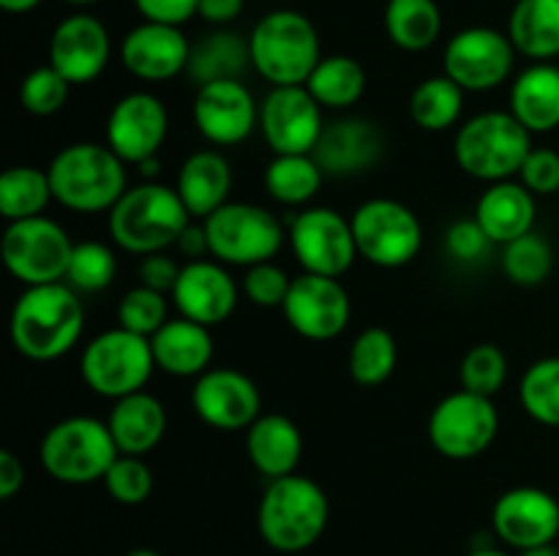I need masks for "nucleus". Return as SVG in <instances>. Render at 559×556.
Here are the masks:
<instances>
[{
    "label": "nucleus",
    "instance_id": "1",
    "mask_svg": "<svg viewBox=\"0 0 559 556\" xmlns=\"http://www.w3.org/2000/svg\"><path fill=\"white\" fill-rule=\"evenodd\" d=\"M11 343L36 363H52L80 343L85 333V305L66 281L25 287L11 309Z\"/></svg>",
    "mask_w": 559,
    "mask_h": 556
},
{
    "label": "nucleus",
    "instance_id": "2",
    "mask_svg": "<svg viewBox=\"0 0 559 556\" xmlns=\"http://www.w3.org/2000/svg\"><path fill=\"white\" fill-rule=\"evenodd\" d=\"M58 205L74 213H109L129 191L126 161L104 142H74L47 167Z\"/></svg>",
    "mask_w": 559,
    "mask_h": 556
},
{
    "label": "nucleus",
    "instance_id": "3",
    "mask_svg": "<svg viewBox=\"0 0 559 556\" xmlns=\"http://www.w3.org/2000/svg\"><path fill=\"white\" fill-rule=\"evenodd\" d=\"M331 521L328 494L306 474L267 480L262 491L257 527L262 540L282 554H300L311 548Z\"/></svg>",
    "mask_w": 559,
    "mask_h": 556
},
{
    "label": "nucleus",
    "instance_id": "4",
    "mask_svg": "<svg viewBox=\"0 0 559 556\" xmlns=\"http://www.w3.org/2000/svg\"><path fill=\"white\" fill-rule=\"evenodd\" d=\"M189 207L180 194L164 183L145 180L131 185L109 210V234L115 245L129 254L147 256L175 249L183 229L191 223Z\"/></svg>",
    "mask_w": 559,
    "mask_h": 556
},
{
    "label": "nucleus",
    "instance_id": "5",
    "mask_svg": "<svg viewBox=\"0 0 559 556\" xmlns=\"http://www.w3.org/2000/svg\"><path fill=\"white\" fill-rule=\"evenodd\" d=\"M249 47L251 65L271 87L306 85L322 60L314 22L293 9H276L262 16L249 33Z\"/></svg>",
    "mask_w": 559,
    "mask_h": 556
},
{
    "label": "nucleus",
    "instance_id": "6",
    "mask_svg": "<svg viewBox=\"0 0 559 556\" xmlns=\"http://www.w3.org/2000/svg\"><path fill=\"white\" fill-rule=\"evenodd\" d=\"M533 150V134L511 112L489 109L459 125L453 156L464 174L484 183L513 180Z\"/></svg>",
    "mask_w": 559,
    "mask_h": 556
},
{
    "label": "nucleus",
    "instance_id": "7",
    "mask_svg": "<svg viewBox=\"0 0 559 556\" xmlns=\"http://www.w3.org/2000/svg\"><path fill=\"white\" fill-rule=\"evenodd\" d=\"M120 456L109 425L98 418L74 414L44 434L38 458L47 474L66 485H87L104 480Z\"/></svg>",
    "mask_w": 559,
    "mask_h": 556
},
{
    "label": "nucleus",
    "instance_id": "8",
    "mask_svg": "<svg viewBox=\"0 0 559 556\" xmlns=\"http://www.w3.org/2000/svg\"><path fill=\"white\" fill-rule=\"evenodd\" d=\"M153 371H156V358H153L151 338L136 336L120 325L93 336L82 349V382L96 396L109 401L145 390Z\"/></svg>",
    "mask_w": 559,
    "mask_h": 556
},
{
    "label": "nucleus",
    "instance_id": "9",
    "mask_svg": "<svg viewBox=\"0 0 559 556\" xmlns=\"http://www.w3.org/2000/svg\"><path fill=\"white\" fill-rule=\"evenodd\" d=\"M211 259L222 265L254 267L273 262L287 240L284 221L254 202H227L205 218Z\"/></svg>",
    "mask_w": 559,
    "mask_h": 556
},
{
    "label": "nucleus",
    "instance_id": "10",
    "mask_svg": "<svg viewBox=\"0 0 559 556\" xmlns=\"http://www.w3.org/2000/svg\"><path fill=\"white\" fill-rule=\"evenodd\" d=\"M74 240L69 229L47 216L9 221L0 240L3 265L25 287L66 281Z\"/></svg>",
    "mask_w": 559,
    "mask_h": 556
},
{
    "label": "nucleus",
    "instance_id": "11",
    "mask_svg": "<svg viewBox=\"0 0 559 556\" xmlns=\"http://www.w3.org/2000/svg\"><path fill=\"white\" fill-rule=\"evenodd\" d=\"M353 234L358 256L382 270L409 265L424 249V223L413 207L391 196H374L353 213Z\"/></svg>",
    "mask_w": 559,
    "mask_h": 556
},
{
    "label": "nucleus",
    "instance_id": "12",
    "mask_svg": "<svg viewBox=\"0 0 559 556\" xmlns=\"http://www.w3.org/2000/svg\"><path fill=\"white\" fill-rule=\"evenodd\" d=\"M429 442L451 461H473L484 456L500 431V412L495 398L469 390H456L442 398L429 414Z\"/></svg>",
    "mask_w": 559,
    "mask_h": 556
},
{
    "label": "nucleus",
    "instance_id": "13",
    "mask_svg": "<svg viewBox=\"0 0 559 556\" xmlns=\"http://www.w3.org/2000/svg\"><path fill=\"white\" fill-rule=\"evenodd\" d=\"M516 47L508 33L489 25H473L459 31L442 52V69L467 93L497 90L516 63Z\"/></svg>",
    "mask_w": 559,
    "mask_h": 556
},
{
    "label": "nucleus",
    "instance_id": "14",
    "mask_svg": "<svg viewBox=\"0 0 559 556\" xmlns=\"http://www.w3.org/2000/svg\"><path fill=\"white\" fill-rule=\"evenodd\" d=\"M289 249L304 273L342 278L358 259L353 221L333 207H306L289 221Z\"/></svg>",
    "mask_w": 559,
    "mask_h": 556
},
{
    "label": "nucleus",
    "instance_id": "15",
    "mask_svg": "<svg viewBox=\"0 0 559 556\" xmlns=\"http://www.w3.org/2000/svg\"><path fill=\"white\" fill-rule=\"evenodd\" d=\"M282 311L284 319L298 336L309 338V341H331L347 330L349 316H353V300H349L342 278L300 273L298 278H293Z\"/></svg>",
    "mask_w": 559,
    "mask_h": 556
},
{
    "label": "nucleus",
    "instance_id": "16",
    "mask_svg": "<svg viewBox=\"0 0 559 556\" xmlns=\"http://www.w3.org/2000/svg\"><path fill=\"white\" fill-rule=\"evenodd\" d=\"M325 109L317 104L306 85L271 87L260 104V129L273 156L287 153H314L325 131Z\"/></svg>",
    "mask_w": 559,
    "mask_h": 556
},
{
    "label": "nucleus",
    "instance_id": "17",
    "mask_svg": "<svg viewBox=\"0 0 559 556\" xmlns=\"http://www.w3.org/2000/svg\"><path fill=\"white\" fill-rule=\"evenodd\" d=\"M107 145L126 164H145L158 156L169 134V112L158 96L147 90L126 93L107 114Z\"/></svg>",
    "mask_w": 559,
    "mask_h": 556
},
{
    "label": "nucleus",
    "instance_id": "18",
    "mask_svg": "<svg viewBox=\"0 0 559 556\" xmlns=\"http://www.w3.org/2000/svg\"><path fill=\"white\" fill-rule=\"evenodd\" d=\"M191 118L211 145L233 147L254 134L260 125V104L243 80L211 82L197 87Z\"/></svg>",
    "mask_w": 559,
    "mask_h": 556
},
{
    "label": "nucleus",
    "instance_id": "19",
    "mask_svg": "<svg viewBox=\"0 0 559 556\" xmlns=\"http://www.w3.org/2000/svg\"><path fill=\"white\" fill-rule=\"evenodd\" d=\"M197 418L216 431H243L262 414L260 387L238 368H207L191 387Z\"/></svg>",
    "mask_w": 559,
    "mask_h": 556
},
{
    "label": "nucleus",
    "instance_id": "20",
    "mask_svg": "<svg viewBox=\"0 0 559 556\" xmlns=\"http://www.w3.org/2000/svg\"><path fill=\"white\" fill-rule=\"evenodd\" d=\"M491 527L506 545L516 551L555 545L559 534V501L538 485L506 491L491 507Z\"/></svg>",
    "mask_w": 559,
    "mask_h": 556
},
{
    "label": "nucleus",
    "instance_id": "21",
    "mask_svg": "<svg viewBox=\"0 0 559 556\" xmlns=\"http://www.w3.org/2000/svg\"><path fill=\"white\" fill-rule=\"evenodd\" d=\"M112 55V38L98 16L76 11L58 22L49 38V65L71 85H91L104 74Z\"/></svg>",
    "mask_w": 559,
    "mask_h": 556
},
{
    "label": "nucleus",
    "instance_id": "22",
    "mask_svg": "<svg viewBox=\"0 0 559 556\" xmlns=\"http://www.w3.org/2000/svg\"><path fill=\"white\" fill-rule=\"evenodd\" d=\"M189 58V38L175 25L142 20L120 41V63L142 82H169L186 74Z\"/></svg>",
    "mask_w": 559,
    "mask_h": 556
},
{
    "label": "nucleus",
    "instance_id": "23",
    "mask_svg": "<svg viewBox=\"0 0 559 556\" xmlns=\"http://www.w3.org/2000/svg\"><path fill=\"white\" fill-rule=\"evenodd\" d=\"M238 281L229 276L227 267L218 259L186 262L178 283L173 289V303L178 316L200 322L205 327H216L235 314L238 305Z\"/></svg>",
    "mask_w": 559,
    "mask_h": 556
},
{
    "label": "nucleus",
    "instance_id": "24",
    "mask_svg": "<svg viewBox=\"0 0 559 556\" xmlns=\"http://www.w3.org/2000/svg\"><path fill=\"white\" fill-rule=\"evenodd\" d=\"M385 153V136L366 118H338L325 125L314 153L328 178H353L374 167Z\"/></svg>",
    "mask_w": 559,
    "mask_h": 556
},
{
    "label": "nucleus",
    "instance_id": "25",
    "mask_svg": "<svg viewBox=\"0 0 559 556\" xmlns=\"http://www.w3.org/2000/svg\"><path fill=\"white\" fill-rule=\"evenodd\" d=\"M246 452L262 478H287L304 458V434L287 414L262 412L246 428Z\"/></svg>",
    "mask_w": 559,
    "mask_h": 556
},
{
    "label": "nucleus",
    "instance_id": "26",
    "mask_svg": "<svg viewBox=\"0 0 559 556\" xmlns=\"http://www.w3.org/2000/svg\"><path fill=\"white\" fill-rule=\"evenodd\" d=\"M535 216H538L535 194L522 180L491 183L475 205V221L484 227V232L489 234L495 245H506L522 234L533 232Z\"/></svg>",
    "mask_w": 559,
    "mask_h": 556
},
{
    "label": "nucleus",
    "instance_id": "27",
    "mask_svg": "<svg viewBox=\"0 0 559 556\" xmlns=\"http://www.w3.org/2000/svg\"><path fill=\"white\" fill-rule=\"evenodd\" d=\"M156 368L180 379H197L213 363V336L211 327L191 322L186 316L169 319L156 336L151 338Z\"/></svg>",
    "mask_w": 559,
    "mask_h": 556
},
{
    "label": "nucleus",
    "instance_id": "28",
    "mask_svg": "<svg viewBox=\"0 0 559 556\" xmlns=\"http://www.w3.org/2000/svg\"><path fill=\"white\" fill-rule=\"evenodd\" d=\"M107 425L120 456L145 458L167 434V409L153 392H131L112 403Z\"/></svg>",
    "mask_w": 559,
    "mask_h": 556
},
{
    "label": "nucleus",
    "instance_id": "29",
    "mask_svg": "<svg viewBox=\"0 0 559 556\" xmlns=\"http://www.w3.org/2000/svg\"><path fill=\"white\" fill-rule=\"evenodd\" d=\"M508 112L530 134H551L559 129V65L530 63L511 85Z\"/></svg>",
    "mask_w": 559,
    "mask_h": 556
},
{
    "label": "nucleus",
    "instance_id": "30",
    "mask_svg": "<svg viewBox=\"0 0 559 556\" xmlns=\"http://www.w3.org/2000/svg\"><path fill=\"white\" fill-rule=\"evenodd\" d=\"M175 191L180 194L183 205L189 213L200 221H205L211 213L224 207L229 202V191H233V167H229L227 156L218 150H197L180 164L178 183Z\"/></svg>",
    "mask_w": 559,
    "mask_h": 556
},
{
    "label": "nucleus",
    "instance_id": "31",
    "mask_svg": "<svg viewBox=\"0 0 559 556\" xmlns=\"http://www.w3.org/2000/svg\"><path fill=\"white\" fill-rule=\"evenodd\" d=\"M251 65L249 36L229 31V27H216L213 33L202 36L200 41L191 44V58L186 76L197 87L211 85V82L224 80H243Z\"/></svg>",
    "mask_w": 559,
    "mask_h": 556
},
{
    "label": "nucleus",
    "instance_id": "32",
    "mask_svg": "<svg viewBox=\"0 0 559 556\" xmlns=\"http://www.w3.org/2000/svg\"><path fill=\"white\" fill-rule=\"evenodd\" d=\"M508 38L533 63L559 58V0H516L508 16Z\"/></svg>",
    "mask_w": 559,
    "mask_h": 556
},
{
    "label": "nucleus",
    "instance_id": "33",
    "mask_svg": "<svg viewBox=\"0 0 559 556\" xmlns=\"http://www.w3.org/2000/svg\"><path fill=\"white\" fill-rule=\"evenodd\" d=\"M385 33L404 52H426L442 33V11L437 0H388Z\"/></svg>",
    "mask_w": 559,
    "mask_h": 556
},
{
    "label": "nucleus",
    "instance_id": "34",
    "mask_svg": "<svg viewBox=\"0 0 559 556\" xmlns=\"http://www.w3.org/2000/svg\"><path fill=\"white\" fill-rule=\"evenodd\" d=\"M328 174L317 164L311 153H287V156H273L265 167V189L278 205L304 207L320 194Z\"/></svg>",
    "mask_w": 559,
    "mask_h": 556
},
{
    "label": "nucleus",
    "instance_id": "35",
    "mask_svg": "<svg viewBox=\"0 0 559 556\" xmlns=\"http://www.w3.org/2000/svg\"><path fill=\"white\" fill-rule=\"evenodd\" d=\"M306 87L322 109H349L364 98L366 69L349 55H322Z\"/></svg>",
    "mask_w": 559,
    "mask_h": 556
},
{
    "label": "nucleus",
    "instance_id": "36",
    "mask_svg": "<svg viewBox=\"0 0 559 556\" xmlns=\"http://www.w3.org/2000/svg\"><path fill=\"white\" fill-rule=\"evenodd\" d=\"M464 93L448 74L429 76L409 96V118L424 131H448L464 114Z\"/></svg>",
    "mask_w": 559,
    "mask_h": 556
},
{
    "label": "nucleus",
    "instance_id": "37",
    "mask_svg": "<svg viewBox=\"0 0 559 556\" xmlns=\"http://www.w3.org/2000/svg\"><path fill=\"white\" fill-rule=\"evenodd\" d=\"M55 194L47 169L11 167L0 178V216L5 221L44 216Z\"/></svg>",
    "mask_w": 559,
    "mask_h": 556
},
{
    "label": "nucleus",
    "instance_id": "38",
    "mask_svg": "<svg viewBox=\"0 0 559 556\" xmlns=\"http://www.w3.org/2000/svg\"><path fill=\"white\" fill-rule=\"evenodd\" d=\"M399 365V343L388 327H366L349 347L347 368L360 387H377L393 376Z\"/></svg>",
    "mask_w": 559,
    "mask_h": 556
},
{
    "label": "nucleus",
    "instance_id": "39",
    "mask_svg": "<svg viewBox=\"0 0 559 556\" xmlns=\"http://www.w3.org/2000/svg\"><path fill=\"white\" fill-rule=\"evenodd\" d=\"M551 270H555V249L535 229L502 245V273L516 287H540Z\"/></svg>",
    "mask_w": 559,
    "mask_h": 556
},
{
    "label": "nucleus",
    "instance_id": "40",
    "mask_svg": "<svg viewBox=\"0 0 559 556\" xmlns=\"http://www.w3.org/2000/svg\"><path fill=\"white\" fill-rule=\"evenodd\" d=\"M519 401L535 423L559 428V358H540L524 371Z\"/></svg>",
    "mask_w": 559,
    "mask_h": 556
},
{
    "label": "nucleus",
    "instance_id": "41",
    "mask_svg": "<svg viewBox=\"0 0 559 556\" xmlns=\"http://www.w3.org/2000/svg\"><path fill=\"white\" fill-rule=\"evenodd\" d=\"M118 276V256L102 240H82L74 245L71 254L69 273H66V283L74 287L76 292H104L109 283Z\"/></svg>",
    "mask_w": 559,
    "mask_h": 556
},
{
    "label": "nucleus",
    "instance_id": "42",
    "mask_svg": "<svg viewBox=\"0 0 559 556\" xmlns=\"http://www.w3.org/2000/svg\"><path fill=\"white\" fill-rule=\"evenodd\" d=\"M462 387L478 396L495 398L508 379V358L497 343H475L459 365Z\"/></svg>",
    "mask_w": 559,
    "mask_h": 556
},
{
    "label": "nucleus",
    "instance_id": "43",
    "mask_svg": "<svg viewBox=\"0 0 559 556\" xmlns=\"http://www.w3.org/2000/svg\"><path fill=\"white\" fill-rule=\"evenodd\" d=\"M169 322V303L167 294L156 292V289L140 287L129 289L118 303V325L126 330L136 333V336L153 338L164 325Z\"/></svg>",
    "mask_w": 559,
    "mask_h": 556
},
{
    "label": "nucleus",
    "instance_id": "44",
    "mask_svg": "<svg viewBox=\"0 0 559 556\" xmlns=\"http://www.w3.org/2000/svg\"><path fill=\"white\" fill-rule=\"evenodd\" d=\"M69 93L71 82L55 65H38L22 80L20 104L25 112L36 114V118H49L66 107Z\"/></svg>",
    "mask_w": 559,
    "mask_h": 556
},
{
    "label": "nucleus",
    "instance_id": "45",
    "mask_svg": "<svg viewBox=\"0 0 559 556\" xmlns=\"http://www.w3.org/2000/svg\"><path fill=\"white\" fill-rule=\"evenodd\" d=\"M102 483L115 501L134 507L153 494V469L142 456H118Z\"/></svg>",
    "mask_w": 559,
    "mask_h": 556
},
{
    "label": "nucleus",
    "instance_id": "46",
    "mask_svg": "<svg viewBox=\"0 0 559 556\" xmlns=\"http://www.w3.org/2000/svg\"><path fill=\"white\" fill-rule=\"evenodd\" d=\"M289 287H293V278L276 262H262V265L246 267L243 283H240L246 300L257 305V309H282L289 294Z\"/></svg>",
    "mask_w": 559,
    "mask_h": 556
},
{
    "label": "nucleus",
    "instance_id": "47",
    "mask_svg": "<svg viewBox=\"0 0 559 556\" xmlns=\"http://www.w3.org/2000/svg\"><path fill=\"white\" fill-rule=\"evenodd\" d=\"M489 234L484 232L478 221L473 218H462V221H453L445 232V251L453 262L459 265H478L480 259H486V254L491 251Z\"/></svg>",
    "mask_w": 559,
    "mask_h": 556
},
{
    "label": "nucleus",
    "instance_id": "48",
    "mask_svg": "<svg viewBox=\"0 0 559 556\" xmlns=\"http://www.w3.org/2000/svg\"><path fill=\"white\" fill-rule=\"evenodd\" d=\"M519 180L535 196L559 194V153L551 147H533L519 172Z\"/></svg>",
    "mask_w": 559,
    "mask_h": 556
},
{
    "label": "nucleus",
    "instance_id": "49",
    "mask_svg": "<svg viewBox=\"0 0 559 556\" xmlns=\"http://www.w3.org/2000/svg\"><path fill=\"white\" fill-rule=\"evenodd\" d=\"M136 11L145 22L158 25H186L200 11V0H134Z\"/></svg>",
    "mask_w": 559,
    "mask_h": 556
},
{
    "label": "nucleus",
    "instance_id": "50",
    "mask_svg": "<svg viewBox=\"0 0 559 556\" xmlns=\"http://www.w3.org/2000/svg\"><path fill=\"white\" fill-rule=\"evenodd\" d=\"M180 270H183V265H178L167 251H162V254H147L140 262V283L156 289V292L173 294Z\"/></svg>",
    "mask_w": 559,
    "mask_h": 556
},
{
    "label": "nucleus",
    "instance_id": "51",
    "mask_svg": "<svg viewBox=\"0 0 559 556\" xmlns=\"http://www.w3.org/2000/svg\"><path fill=\"white\" fill-rule=\"evenodd\" d=\"M25 485V463L11 450H0V499H11Z\"/></svg>",
    "mask_w": 559,
    "mask_h": 556
},
{
    "label": "nucleus",
    "instance_id": "52",
    "mask_svg": "<svg viewBox=\"0 0 559 556\" xmlns=\"http://www.w3.org/2000/svg\"><path fill=\"white\" fill-rule=\"evenodd\" d=\"M175 251H178L180 256H186L189 262L207 259V256H211V243H207L205 223L191 221L189 227L183 229V234L178 238V243H175Z\"/></svg>",
    "mask_w": 559,
    "mask_h": 556
},
{
    "label": "nucleus",
    "instance_id": "53",
    "mask_svg": "<svg viewBox=\"0 0 559 556\" xmlns=\"http://www.w3.org/2000/svg\"><path fill=\"white\" fill-rule=\"evenodd\" d=\"M246 0H200V11L197 14L205 22L216 27H227L243 14Z\"/></svg>",
    "mask_w": 559,
    "mask_h": 556
},
{
    "label": "nucleus",
    "instance_id": "54",
    "mask_svg": "<svg viewBox=\"0 0 559 556\" xmlns=\"http://www.w3.org/2000/svg\"><path fill=\"white\" fill-rule=\"evenodd\" d=\"M0 5H3V11H9V14H27V11L41 5V0H0Z\"/></svg>",
    "mask_w": 559,
    "mask_h": 556
},
{
    "label": "nucleus",
    "instance_id": "55",
    "mask_svg": "<svg viewBox=\"0 0 559 556\" xmlns=\"http://www.w3.org/2000/svg\"><path fill=\"white\" fill-rule=\"evenodd\" d=\"M519 556H559V551L555 548V545H540V548L519 551Z\"/></svg>",
    "mask_w": 559,
    "mask_h": 556
},
{
    "label": "nucleus",
    "instance_id": "56",
    "mask_svg": "<svg viewBox=\"0 0 559 556\" xmlns=\"http://www.w3.org/2000/svg\"><path fill=\"white\" fill-rule=\"evenodd\" d=\"M467 556H508L506 551H497V548H475L469 551Z\"/></svg>",
    "mask_w": 559,
    "mask_h": 556
},
{
    "label": "nucleus",
    "instance_id": "57",
    "mask_svg": "<svg viewBox=\"0 0 559 556\" xmlns=\"http://www.w3.org/2000/svg\"><path fill=\"white\" fill-rule=\"evenodd\" d=\"M126 556H162V554H158V551H153V548H134V551H129Z\"/></svg>",
    "mask_w": 559,
    "mask_h": 556
},
{
    "label": "nucleus",
    "instance_id": "58",
    "mask_svg": "<svg viewBox=\"0 0 559 556\" xmlns=\"http://www.w3.org/2000/svg\"><path fill=\"white\" fill-rule=\"evenodd\" d=\"M69 5H93V3H102V0H63Z\"/></svg>",
    "mask_w": 559,
    "mask_h": 556
},
{
    "label": "nucleus",
    "instance_id": "59",
    "mask_svg": "<svg viewBox=\"0 0 559 556\" xmlns=\"http://www.w3.org/2000/svg\"><path fill=\"white\" fill-rule=\"evenodd\" d=\"M276 3H289V0H276Z\"/></svg>",
    "mask_w": 559,
    "mask_h": 556
}]
</instances>
